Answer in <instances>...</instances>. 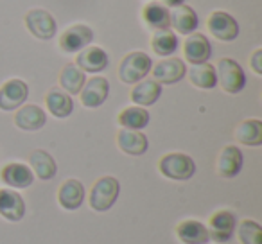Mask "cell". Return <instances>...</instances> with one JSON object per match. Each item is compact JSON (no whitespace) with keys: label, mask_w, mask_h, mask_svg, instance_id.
<instances>
[{"label":"cell","mask_w":262,"mask_h":244,"mask_svg":"<svg viewBox=\"0 0 262 244\" xmlns=\"http://www.w3.org/2000/svg\"><path fill=\"white\" fill-rule=\"evenodd\" d=\"M183 54H185L187 61L192 65L207 63L212 56V45L205 34L192 33L187 36L185 43H183Z\"/></svg>","instance_id":"cell-11"},{"label":"cell","mask_w":262,"mask_h":244,"mask_svg":"<svg viewBox=\"0 0 262 244\" xmlns=\"http://www.w3.org/2000/svg\"><path fill=\"white\" fill-rule=\"evenodd\" d=\"M215 77L217 83L226 94H239L244 86H246V76L244 70L237 61L232 58H223L219 59L217 69H215Z\"/></svg>","instance_id":"cell-4"},{"label":"cell","mask_w":262,"mask_h":244,"mask_svg":"<svg viewBox=\"0 0 262 244\" xmlns=\"http://www.w3.org/2000/svg\"><path fill=\"white\" fill-rule=\"evenodd\" d=\"M162 95V84L155 79H142L133 86L129 97L137 106H153Z\"/></svg>","instance_id":"cell-21"},{"label":"cell","mask_w":262,"mask_h":244,"mask_svg":"<svg viewBox=\"0 0 262 244\" xmlns=\"http://www.w3.org/2000/svg\"><path fill=\"white\" fill-rule=\"evenodd\" d=\"M235 140L243 146L258 147L262 146V122L257 119L243 120L233 131Z\"/></svg>","instance_id":"cell-24"},{"label":"cell","mask_w":262,"mask_h":244,"mask_svg":"<svg viewBox=\"0 0 262 244\" xmlns=\"http://www.w3.org/2000/svg\"><path fill=\"white\" fill-rule=\"evenodd\" d=\"M158 171L169 180L174 182H187L196 172V164L185 153H169L160 158L158 162Z\"/></svg>","instance_id":"cell-2"},{"label":"cell","mask_w":262,"mask_h":244,"mask_svg":"<svg viewBox=\"0 0 262 244\" xmlns=\"http://www.w3.org/2000/svg\"><path fill=\"white\" fill-rule=\"evenodd\" d=\"M208 33L219 41H233L239 36V24L225 11H214L207 20Z\"/></svg>","instance_id":"cell-6"},{"label":"cell","mask_w":262,"mask_h":244,"mask_svg":"<svg viewBox=\"0 0 262 244\" xmlns=\"http://www.w3.org/2000/svg\"><path fill=\"white\" fill-rule=\"evenodd\" d=\"M235 226H237V219L233 212L217 210L208 219V225H207L208 239L215 240V242H228L233 237Z\"/></svg>","instance_id":"cell-5"},{"label":"cell","mask_w":262,"mask_h":244,"mask_svg":"<svg viewBox=\"0 0 262 244\" xmlns=\"http://www.w3.org/2000/svg\"><path fill=\"white\" fill-rule=\"evenodd\" d=\"M235 228H237V237H239L241 244H262V228L257 221L244 219Z\"/></svg>","instance_id":"cell-31"},{"label":"cell","mask_w":262,"mask_h":244,"mask_svg":"<svg viewBox=\"0 0 262 244\" xmlns=\"http://www.w3.org/2000/svg\"><path fill=\"white\" fill-rule=\"evenodd\" d=\"M29 97V86L22 79H9L0 86V109H18Z\"/></svg>","instance_id":"cell-8"},{"label":"cell","mask_w":262,"mask_h":244,"mask_svg":"<svg viewBox=\"0 0 262 244\" xmlns=\"http://www.w3.org/2000/svg\"><path fill=\"white\" fill-rule=\"evenodd\" d=\"M120 194V183L113 176H102L94 183L90 190V207L95 212H106L115 205L117 197Z\"/></svg>","instance_id":"cell-3"},{"label":"cell","mask_w":262,"mask_h":244,"mask_svg":"<svg viewBox=\"0 0 262 244\" xmlns=\"http://www.w3.org/2000/svg\"><path fill=\"white\" fill-rule=\"evenodd\" d=\"M29 164H31L33 174H36L38 178L43 180V182L52 180L56 176V172H58L54 158L43 149H34L33 153L29 154Z\"/></svg>","instance_id":"cell-23"},{"label":"cell","mask_w":262,"mask_h":244,"mask_svg":"<svg viewBox=\"0 0 262 244\" xmlns=\"http://www.w3.org/2000/svg\"><path fill=\"white\" fill-rule=\"evenodd\" d=\"M0 178L6 185L13 187V189H27L34 182L33 171L26 164H8L0 171Z\"/></svg>","instance_id":"cell-18"},{"label":"cell","mask_w":262,"mask_h":244,"mask_svg":"<svg viewBox=\"0 0 262 244\" xmlns=\"http://www.w3.org/2000/svg\"><path fill=\"white\" fill-rule=\"evenodd\" d=\"M92 40H94L92 27L76 24V26H70L69 29L63 31L61 38H59V49L67 54H74V52H79L84 47H88Z\"/></svg>","instance_id":"cell-7"},{"label":"cell","mask_w":262,"mask_h":244,"mask_svg":"<svg viewBox=\"0 0 262 244\" xmlns=\"http://www.w3.org/2000/svg\"><path fill=\"white\" fill-rule=\"evenodd\" d=\"M45 122H47V115L36 104L22 106L15 115V124L24 131H38L43 128Z\"/></svg>","instance_id":"cell-19"},{"label":"cell","mask_w":262,"mask_h":244,"mask_svg":"<svg viewBox=\"0 0 262 244\" xmlns=\"http://www.w3.org/2000/svg\"><path fill=\"white\" fill-rule=\"evenodd\" d=\"M117 146L122 153L129 154V157H140L149 147V140L142 131L122 128L117 135Z\"/></svg>","instance_id":"cell-14"},{"label":"cell","mask_w":262,"mask_h":244,"mask_svg":"<svg viewBox=\"0 0 262 244\" xmlns=\"http://www.w3.org/2000/svg\"><path fill=\"white\" fill-rule=\"evenodd\" d=\"M190 83L196 88L201 90H212L217 86V77H215V66L210 63H200V65H192L189 72Z\"/></svg>","instance_id":"cell-28"},{"label":"cell","mask_w":262,"mask_h":244,"mask_svg":"<svg viewBox=\"0 0 262 244\" xmlns=\"http://www.w3.org/2000/svg\"><path fill=\"white\" fill-rule=\"evenodd\" d=\"M153 77L160 84H174L182 81L187 74L185 63L180 58H167L153 66Z\"/></svg>","instance_id":"cell-12"},{"label":"cell","mask_w":262,"mask_h":244,"mask_svg":"<svg viewBox=\"0 0 262 244\" xmlns=\"http://www.w3.org/2000/svg\"><path fill=\"white\" fill-rule=\"evenodd\" d=\"M250 65L257 76H262V49H257V51L251 54Z\"/></svg>","instance_id":"cell-32"},{"label":"cell","mask_w":262,"mask_h":244,"mask_svg":"<svg viewBox=\"0 0 262 244\" xmlns=\"http://www.w3.org/2000/svg\"><path fill=\"white\" fill-rule=\"evenodd\" d=\"M84 201V187L79 180H67L58 190V203L65 210H77Z\"/></svg>","instance_id":"cell-22"},{"label":"cell","mask_w":262,"mask_h":244,"mask_svg":"<svg viewBox=\"0 0 262 244\" xmlns=\"http://www.w3.org/2000/svg\"><path fill=\"white\" fill-rule=\"evenodd\" d=\"M0 215L8 221H20L26 215V203L24 197L13 189L0 190Z\"/></svg>","instance_id":"cell-16"},{"label":"cell","mask_w":262,"mask_h":244,"mask_svg":"<svg viewBox=\"0 0 262 244\" xmlns=\"http://www.w3.org/2000/svg\"><path fill=\"white\" fill-rule=\"evenodd\" d=\"M151 69H153V61L146 52H129L124 56L119 65V79L126 84H137L151 72Z\"/></svg>","instance_id":"cell-1"},{"label":"cell","mask_w":262,"mask_h":244,"mask_svg":"<svg viewBox=\"0 0 262 244\" xmlns=\"http://www.w3.org/2000/svg\"><path fill=\"white\" fill-rule=\"evenodd\" d=\"M108 63H110L108 54L101 47H95V45H88L83 51H79V56L76 59V65L83 72H90V74L102 72L108 66Z\"/></svg>","instance_id":"cell-15"},{"label":"cell","mask_w":262,"mask_h":244,"mask_svg":"<svg viewBox=\"0 0 262 244\" xmlns=\"http://www.w3.org/2000/svg\"><path fill=\"white\" fill-rule=\"evenodd\" d=\"M26 27L38 40H51L56 34V20L45 9H31L26 15Z\"/></svg>","instance_id":"cell-9"},{"label":"cell","mask_w":262,"mask_h":244,"mask_svg":"<svg viewBox=\"0 0 262 244\" xmlns=\"http://www.w3.org/2000/svg\"><path fill=\"white\" fill-rule=\"evenodd\" d=\"M178 36H176L172 31L169 29H162V31H155L153 38H151V49H153L155 54L158 56H172L178 51Z\"/></svg>","instance_id":"cell-30"},{"label":"cell","mask_w":262,"mask_h":244,"mask_svg":"<svg viewBox=\"0 0 262 244\" xmlns=\"http://www.w3.org/2000/svg\"><path fill=\"white\" fill-rule=\"evenodd\" d=\"M176 237L183 244H207L208 240V230L201 221L196 219H185L176 226Z\"/></svg>","instance_id":"cell-20"},{"label":"cell","mask_w":262,"mask_h":244,"mask_svg":"<svg viewBox=\"0 0 262 244\" xmlns=\"http://www.w3.org/2000/svg\"><path fill=\"white\" fill-rule=\"evenodd\" d=\"M86 83V76L84 72L76 65V63H69L61 69L59 74V84H61L63 92H67L69 95H77L81 92V88Z\"/></svg>","instance_id":"cell-26"},{"label":"cell","mask_w":262,"mask_h":244,"mask_svg":"<svg viewBox=\"0 0 262 244\" xmlns=\"http://www.w3.org/2000/svg\"><path fill=\"white\" fill-rule=\"evenodd\" d=\"M108 94H110V83L106 77L101 76L90 77V81H86L79 92L81 104L84 108H99L101 104H104V101L108 99Z\"/></svg>","instance_id":"cell-10"},{"label":"cell","mask_w":262,"mask_h":244,"mask_svg":"<svg viewBox=\"0 0 262 244\" xmlns=\"http://www.w3.org/2000/svg\"><path fill=\"white\" fill-rule=\"evenodd\" d=\"M142 20L153 31H162L171 27L169 26V9L164 4H158V2H149L142 9Z\"/></svg>","instance_id":"cell-29"},{"label":"cell","mask_w":262,"mask_h":244,"mask_svg":"<svg viewBox=\"0 0 262 244\" xmlns=\"http://www.w3.org/2000/svg\"><path fill=\"white\" fill-rule=\"evenodd\" d=\"M162 2H164V6L165 8H178V6H183V2H185V0H162Z\"/></svg>","instance_id":"cell-33"},{"label":"cell","mask_w":262,"mask_h":244,"mask_svg":"<svg viewBox=\"0 0 262 244\" xmlns=\"http://www.w3.org/2000/svg\"><path fill=\"white\" fill-rule=\"evenodd\" d=\"M45 102H47V109L51 112V115H54L56 119H67L74 112L72 97L67 92L58 90V88H52L45 95Z\"/></svg>","instance_id":"cell-25"},{"label":"cell","mask_w":262,"mask_h":244,"mask_svg":"<svg viewBox=\"0 0 262 244\" xmlns=\"http://www.w3.org/2000/svg\"><path fill=\"white\" fill-rule=\"evenodd\" d=\"M243 169V153L237 146H225L217 157L215 171L221 178H235Z\"/></svg>","instance_id":"cell-13"},{"label":"cell","mask_w":262,"mask_h":244,"mask_svg":"<svg viewBox=\"0 0 262 244\" xmlns=\"http://www.w3.org/2000/svg\"><path fill=\"white\" fill-rule=\"evenodd\" d=\"M119 124L124 129H135L140 131L149 124V112L142 106H129V108H124L122 112L117 117Z\"/></svg>","instance_id":"cell-27"},{"label":"cell","mask_w":262,"mask_h":244,"mask_svg":"<svg viewBox=\"0 0 262 244\" xmlns=\"http://www.w3.org/2000/svg\"><path fill=\"white\" fill-rule=\"evenodd\" d=\"M198 18L196 11H194L190 6H178V8H172V11H169V26L174 31H178L180 34H192L198 29Z\"/></svg>","instance_id":"cell-17"}]
</instances>
